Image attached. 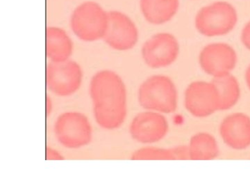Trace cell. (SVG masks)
<instances>
[{"label":"cell","mask_w":250,"mask_h":188,"mask_svg":"<svg viewBox=\"0 0 250 188\" xmlns=\"http://www.w3.org/2000/svg\"><path fill=\"white\" fill-rule=\"evenodd\" d=\"M89 95L97 124L106 130L121 128L128 112L127 90L121 75L108 69L95 72L90 79Z\"/></svg>","instance_id":"6da1fadb"},{"label":"cell","mask_w":250,"mask_h":188,"mask_svg":"<svg viewBox=\"0 0 250 188\" xmlns=\"http://www.w3.org/2000/svg\"><path fill=\"white\" fill-rule=\"evenodd\" d=\"M138 101L146 110L172 114L178 107V91L170 77L159 74L151 75L139 86Z\"/></svg>","instance_id":"7a4b0ae2"},{"label":"cell","mask_w":250,"mask_h":188,"mask_svg":"<svg viewBox=\"0 0 250 188\" xmlns=\"http://www.w3.org/2000/svg\"><path fill=\"white\" fill-rule=\"evenodd\" d=\"M108 23V11L92 0L77 5L70 17V27L74 35L83 42L103 40Z\"/></svg>","instance_id":"3957f363"},{"label":"cell","mask_w":250,"mask_h":188,"mask_svg":"<svg viewBox=\"0 0 250 188\" xmlns=\"http://www.w3.org/2000/svg\"><path fill=\"white\" fill-rule=\"evenodd\" d=\"M238 13L231 3L216 1L202 7L195 17V27L206 37L228 35L236 27Z\"/></svg>","instance_id":"277c9868"},{"label":"cell","mask_w":250,"mask_h":188,"mask_svg":"<svg viewBox=\"0 0 250 188\" xmlns=\"http://www.w3.org/2000/svg\"><path fill=\"white\" fill-rule=\"evenodd\" d=\"M56 139L63 147L78 149L85 147L93 139V128L88 117L77 111L59 115L54 124Z\"/></svg>","instance_id":"5b68a950"},{"label":"cell","mask_w":250,"mask_h":188,"mask_svg":"<svg viewBox=\"0 0 250 188\" xmlns=\"http://www.w3.org/2000/svg\"><path fill=\"white\" fill-rule=\"evenodd\" d=\"M83 72L75 61L49 62L46 69V84L50 92L59 97H69L80 90Z\"/></svg>","instance_id":"8992f818"},{"label":"cell","mask_w":250,"mask_h":188,"mask_svg":"<svg viewBox=\"0 0 250 188\" xmlns=\"http://www.w3.org/2000/svg\"><path fill=\"white\" fill-rule=\"evenodd\" d=\"M180 45L177 37L169 32H159L146 40L141 47V57L152 69L170 67L178 59Z\"/></svg>","instance_id":"52a82bcc"},{"label":"cell","mask_w":250,"mask_h":188,"mask_svg":"<svg viewBox=\"0 0 250 188\" xmlns=\"http://www.w3.org/2000/svg\"><path fill=\"white\" fill-rule=\"evenodd\" d=\"M139 39V31L134 21L123 11H108V23L103 41L114 50L126 52L134 48Z\"/></svg>","instance_id":"ba28073f"},{"label":"cell","mask_w":250,"mask_h":188,"mask_svg":"<svg viewBox=\"0 0 250 188\" xmlns=\"http://www.w3.org/2000/svg\"><path fill=\"white\" fill-rule=\"evenodd\" d=\"M184 105L195 118H207L220 111V98L214 84L212 81L191 82L184 93Z\"/></svg>","instance_id":"9c48e42d"},{"label":"cell","mask_w":250,"mask_h":188,"mask_svg":"<svg viewBox=\"0 0 250 188\" xmlns=\"http://www.w3.org/2000/svg\"><path fill=\"white\" fill-rule=\"evenodd\" d=\"M198 62L202 70L215 78L231 73L238 63V54L227 43H211L201 49Z\"/></svg>","instance_id":"30bf717a"},{"label":"cell","mask_w":250,"mask_h":188,"mask_svg":"<svg viewBox=\"0 0 250 188\" xmlns=\"http://www.w3.org/2000/svg\"><path fill=\"white\" fill-rule=\"evenodd\" d=\"M169 123L165 115L159 112L146 110L137 114L129 125V134L137 142L152 144L166 138Z\"/></svg>","instance_id":"8fae6325"},{"label":"cell","mask_w":250,"mask_h":188,"mask_svg":"<svg viewBox=\"0 0 250 188\" xmlns=\"http://www.w3.org/2000/svg\"><path fill=\"white\" fill-rule=\"evenodd\" d=\"M219 133L223 142L233 151H246L250 147V116L233 112L222 120Z\"/></svg>","instance_id":"7c38bea8"},{"label":"cell","mask_w":250,"mask_h":188,"mask_svg":"<svg viewBox=\"0 0 250 188\" xmlns=\"http://www.w3.org/2000/svg\"><path fill=\"white\" fill-rule=\"evenodd\" d=\"M74 44L65 29L57 26L46 29V56L49 62L69 60L73 54Z\"/></svg>","instance_id":"4fadbf2b"},{"label":"cell","mask_w":250,"mask_h":188,"mask_svg":"<svg viewBox=\"0 0 250 188\" xmlns=\"http://www.w3.org/2000/svg\"><path fill=\"white\" fill-rule=\"evenodd\" d=\"M180 0H139L143 17L152 25L170 22L178 13Z\"/></svg>","instance_id":"5bb4252c"},{"label":"cell","mask_w":250,"mask_h":188,"mask_svg":"<svg viewBox=\"0 0 250 188\" xmlns=\"http://www.w3.org/2000/svg\"><path fill=\"white\" fill-rule=\"evenodd\" d=\"M188 147L190 161H213L220 154L218 141L213 135L206 132L192 135Z\"/></svg>","instance_id":"9a60e30c"},{"label":"cell","mask_w":250,"mask_h":188,"mask_svg":"<svg viewBox=\"0 0 250 188\" xmlns=\"http://www.w3.org/2000/svg\"><path fill=\"white\" fill-rule=\"evenodd\" d=\"M220 98V111L231 110L238 104L241 97L239 81L232 74L215 77L212 80Z\"/></svg>","instance_id":"2e32d148"},{"label":"cell","mask_w":250,"mask_h":188,"mask_svg":"<svg viewBox=\"0 0 250 188\" xmlns=\"http://www.w3.org/2000/svg\"><path fill=\"white\" fill-rule=\"evenodd\" d=\"M133 161H174L171 148L147 146L140 148L132 153Z\"/></svg>","instance_id":"e0dca14e"},{"label":"cell","mask_w":250,"mask_h":188,"mask_svg":"<svg viewBox=\"0 0 250 188\" xmlns=\"http://www.w3.org/2000/svg\"><path fill=\"white\" fill-rule=\"evenodd\" d=\"M171 150H172V152L173 153L174 161H188V160H190L188 146L179 145V146L171 148Z\"/></svg>","instance_id":"ac0fdd59"},{"label":"cell","mask_w":250,"mask_h":188,"mask_svg":"<svg viewBox=\"0 0 250 188\" xmlns=\"http://www.w3.org/2000/svg\"><path fill=\"white\" fill-rule=\"evenodd\" d=\"M241 40L244 47L250 51V21L246 23L242 29Z\"/></svg>","instance_id":"d6986e66"},{"label":"cell","mask_w":250,"mask_h":188,"mask_svg":"<svg viewBox=\"0 0 250 188\" xmlns=\"http://www.w3.org/2000/svg\"><path fill=\"white\" fill-rule=\"evenodd\" d=\"M46 158L48 161H62L64 159L62 153L51 147H47L46 149Z\"/></svg>","instance_id":"ffe728a7"},{"label":"cell","mask_w":250,"mask_h":188,"mask_svg":"<svg viewBox=\"0 0 250 188\" xmlns=\"http://www.w3.org/2000/svg\"><path fill=\"white\" fill-rule=\"evenodd\" d=\"M53 109V103H52V99L50 97L47 96L46 98V112H47V116L51 115Z\"/></svg>","instance_id":"44dd1931"},{"label":"cell","mask_w":250,"mask_h":188,"mask_svg":"<svg viewBox=\"0 0 250 188\" xmlns=\"http://www.w3.org/2000/svg\"><path fill=\"white\" fill-rule=\"evenodd\" d=\"M245 80H246L247 87L250 91V64L247 68L246 72H245Z\"/></svg>","instance_id":"7402d4cb"}]
</instances>
